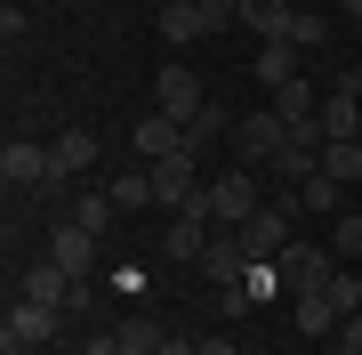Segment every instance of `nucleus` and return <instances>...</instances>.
<instances>
[{
	"mask_svg": "<svg viewBox=\"0 0 362 355\" xmlns=\"http://www.w3.org/2000/svg\"><path fill=\"white\" fill-rule=\"evenodd\" d=\"M274 266H282V291L298 299V291H322V283H330V275H338L346 259H338L330 242H290V250H282Z\"/></svg>",
	"mask_w": 362,
	"mask_h": 355,
	"instance_id": "39448f33",
	"label": "nucleus"
},
{
	"mask_svg": "<svg viewBox=\"0 0 362 355\" xmlns=\"http://www.w3.org/2000/svg\"><path fill=\"white\" fill-rule=\"evenodd\" d=\"M330 355H362V315H346V323L330 331Z\"/></svg>",
	"mask_w": 362,
	"mask_h": 355,
	"instance_id": "c85d7f7f",
	"label": "nucleus"
},
{
	"mask_svg": "<svg viewBox=\"0 0 362 355\" xmlns=\"http://www.w3.org/2000/svg\"><path fill=\"white\" fill-rule=\"evenodd\" d=\"M330 299H338V315H362V275H354V266L330 275Z\"/></svg>",
	"mask_w": 362,
	"mask_h": 355,
	"instance_id": "bb28decb",
	"label": "nucleus"
},
{
	"mask_svg": "<svg viewBox=\"0 0 362 355\" xmlns=\"http://www.w3.org/2000/svg\"><path fill=\"white\" fill-rule=\"evenodd\" d=\"M250 73H258L266 89H282V81H298V49H290V40H258V57H250Z\"/></svg>",
	"mask_w": 362,
	"mask_h": 355,
	"instance_id": "f3484780",
	"label": "nucleus"
},
{
	"mask_svg": "<svg viewBox=\"0 0 362 355\" xmlns=\"http://www.w3.org/2000/svg\"><path fill=\"white\" fill-rule=\"evenodd\" d=\"M354 210H362V186H354Z\"/></svg>",
	"mask_w": 362,
	"mask_h": 355,
	"instance_id": "c9c22d12",
	"label": "nucleus"
},
{
	"mask_svg": "<svg viewBox=\"0 0 362 355\" xmlns=\"http://www.w3.org/2000/svg\"><path fill=\"white\" fill-rule=\"evenodd\" d=\"M290 210H298V194H274L266 210L250 218L242 235H233V242H242V259H250V266H274V259L290 250Z\"/></svg>",
	"mask_w": 362,
	"mask_h": 355,
	"instance_id": "f03ea898",
	"label": "nucleus"
},
{
	"mask_svg": "<svg viewBox=\"0 0 362 355\" xmlns=\"http://www.w3.org/2000/svg\"><path fill=\"white\" fill-rule=\"evenodd\" d=\"M218 137H226V113H218V106L185 121V154H194V162H202V154H209V145H218Z\"/></svg>",
	"mask_w": 362,
	"mask_h": 355,
	"instance_id": "5701e85b",
	"label": "nucleus"
},
{
	"mask_svg": "<svg viewBox=\"0 0 362 355\" xmlns=\"http://www.w3.org/2000/svg\"><path fill=\"white\" fill-rule=\"evenodd\" d=\"M322 178H338L354 194V186H362V137H330L322 145Z\"/></svg>",
	"mask_w": 362,
	"mask_h": 355,
	"instance_id": "a211bd4d",
	"label": "nucleus"
},
{
	"mask_svg": "<svg viewBox=\"0 0 362 355\" xmlns=\"http://www.w3.org/2000/svg\"><path fill=\"white\" fill-rule=\"evenodd\" d=\"M274 113L282 121H314L322 113V89H314V81H282V89H274Z\"/></svg>",
	"mask_w": 362,
	"mask_h": 355,
	"instance_id": "aec40b11",
	"label": "nucleus"
},
{
	"mask_svg": "<svg viewBox=\"0 0 362 355\" xmlns=\"http://www.w3.org/2000/svg\"><path fill=\"white\" fill-rule=\"evenodd\" d=\"M161 40H209V16L185 0V9H161Z\"/></svg>",
	"mask_w": 362,
	"mask_h": 355,
	"instance_id": "4be33fe9",
	"label": "nucleus"
},
{
	"mask_svg": "<svg viewBox=\"0 0 362 355\" xmlns=\"http://www.w3.org/2000/svg\"><path fill=\"white\" fill-rule=\"evenodd\" d=\"M89 250H97V235H89V226L57 218V226H49V250H40V259H57L65 275H89Z\"/></svg>",
	"mask_w": 362,
	"mask_h": 355,
	"instance_id": "9d476101",
	"label": "nucleus"
},
{
	"mask_svg": "<svg viewBox=\"0 0 362 355\" xmlns=\"http://www.w3.org/2000/svg\"><path fill=\"white\" fill-rule=\"evenodd\" d=\"M338 9H346V25H362V0H338Z\"/></svg>",
	"mask_w": 362,
	"mask_h": 355,
	"instance_id": "473e14b6",
	"label": "nucleus"
},
{
	"mask_svg": "<svg viewBox=\"0 0 362 355\" xmlns=\"http://www.w3.org/2000/svg\"><path fill=\"white\" fill-rule=\"evenodd\" d=\"M202 355H242V339H226V331H209V339H202Z\"/></svg>",
	"mask_w": 362,
	"mask_h": 355,
	"instance_id": "7c9ffc66",
	"label": "nucleus"
},
{
	"mask_svg": "<svg viewBox=\"0 0 362 355\" xmlns=\"http://www.w3.org/2000/svg\"><path fill=\"white\" fill-rule=\"evenodd\" d=\"M330 40V16L322 9H298V25H290V49H322Z\"/></svg>",
	"mask_w": 362,
	"mask_h": 355,
	"instance_id": "393cba45",
	"label": "nucleus"
},
{
	"mask_svg": "<svg viewBox=\"0 0 362 355\" xmlns=\"http://www.w3.org/2000/svg\"><path fill=\"white\" fill-rule=\"evenodd\" d=\"M153 113H169V121H194V113H209L202 73H194V65H161V81H153Z\"/></svg>",
	"mask_w": 362,
	"mask_h": 355,
	"instance_id": "423d86ee",
	"label": "nucleus"
},
{
	"mask_svg": "<svg viewBox=\"0 0 362 355\" xmlns=\"http://www.w3.org/2000/svg\"><path fill=\"white\" fill-rule=\"evenodd\" d=\"M113 339H121V355H161V339H169V331L145 315V307H129V315L113 323Z\"/></svg>",
	"mask_w": 362,
	"mask_h": 355,
	"instance_id": "dca6fc26",
	"label": "nucleus"
},
{
	"mask_svg": "<svg viewBox=\"0 0 362 355\" xmlns=\"http://www.w3.org/2000/svg\"><path fill=\"white\" fill-rule=\"evenodd\" d=\"M145 170H153V202H161V210H194V202H202V162L185 154V145L161 154V162H145Z\"/></svg>",
	"mask_w": 362,
	"mask_h": 355,
	"instance_id": "7ed1b4c3",
	"label": "nucleus"
},
{
	"mask_svg": "<svg viewBox=\"0 0 362 355\" xmlns=\"http://www.w3.org/2000/svg\"><path fill=\"white\" fill-rule=\"evenodd\" d=\"M113 210H121V202H113V186H81V202H73V226H89V235H105V226H113Z\"/></svg>",
	"mask_w": 362,
	"mask_h": 355,
	"instance_id": "6ab92c4d",
	"label": "nucleus"
},
{
	"mask_svg": "<svg viewBox=\"0 0 362 355\" xmlns=\"http://www.w3.org/2000/svg\"><path fill=\"white\" fill-rule=\"evenodd\" d=\"M0 178H8V194H49V186H57V170H49V145L8 137V154H0Z\"/></svg>",
	"mask_w": 362,
	"mask_h": 355,
	"instance_id": "0eeeda50",
	"label": "nucleus"
},
{
	"mask_svg": "<svg viewBox=\"0 0 362 355\" xmlns=\"http://www.w3.org/2000/svg\"><path fill=\"white\" fill-rule=\"evenodd\" d=\"M153 9H185V0H153Z\"/></svg>",
	"mask_w": 362,
	"mask_h": 355,
	"instance_id": "f704fd0d",
	"label": "nucleus"
},
{
	"mask_svg": "<svg viewBox=\"0 0 362 355\" xmlns=\"http://www.w3.org/2000/svg\"><path fill=\"white\" fill-rule=\"evenodd\" d=\"M49 170H57V186H89V170H97V130H65L49 145Z\"/></svg>",
	"mask_w": 362,
	"mask_h": 355,
	"instance_id": "6e6552de",
	"label": "nucleus"
},
{
	"mask_svg": "<svg viewBox=\"0 0 362 355\" xmlns=\"http://www.w3.org/2000/svg\"><path fill=\"white\" fill-rule=\"evenodd\" d=\"M330 250H338V259H362V210H346V218H330Z\"/></svg>",
	"mask_w": 362,
	"mask_h": 355,
	"instance_id": "b1692460",
	"label": "nucleus"
},
{
	"mask_svg": "<svg viewBox=\"0 0 362 355\" xmlns=\"http://www.w3.org/2000/svg\"><path fill=\"white\" fill-rule=\"evenodd\" d=\"M282 145H290V121L282 113H242V121H233V154H242V170H266V162L274 154H282Z\"/></svg>",
	"mask_w": 362,
	"mask_h": 355,
	"instance_id": "20e7f679",
	"label": "nucleus"
},
{
	"mask_svg": "<svg viewBox=\"0 0 362 355\" xmlns=\"http://www.w3.org/2000/svg\"><path fill=\"white\" fill-rule=\"evenodd\" d=\"M73 291H81V275H65L57 259H40V266H25V299H40V307H57L65 315L73 307Z\"/></svg>",
	"mask_w": 362,
	"mask_h": 355,
	"instance_id": "9b49d317",
	"label": "nucleus"
},
{
	"mask_svg": "<svg viewBox=\"0 0 362 355\" xmlns=\"http://www.w3.org/2000/svg\"><path fill=\"white\" fill-rule=\"evenodd\" d=\"M338 323H346V315H338L330 283H322V291H298V331H306V339H330Z\"/></svg>",
	"mask_w": 362,
	"mask_h": 355,
	"instance_id": "2eb2a0df",
	"label": "nucleus"
},
{
	"mask_svg": "<svg viewBox=\"0 0 362 355\" xmlns=\"http://www.w3.org/2000/svg\"><path fill=\"white\" fill-rule=\"evenodd\" d=\"M322 137H362V97L338 81V89H322Z\"/></svg>",
	"mask_w": 362,
	"mask_h": 355,
	"instance_id": "4468645a",
	"label": "nucleus"
},
{
	"mask_svg": "<svg viewBox=\"0 0 362 355\" xmlns=\"http://www.w3.org/2000/svg\"><path fill=\"white\" fill-rule=\"evenodd\" d=\"M338 194H346V186H338V178H322V170H314L306 186H298V210H314V218H338Z\"/></svg>",
	"mask_w": 362,
	"mask_h": 355,
	"instance_id": "412c9836",
	"label": "nucleus"
},
{
	"mask_svg": "<svg viewBox=\"0 0 362 355\" xmlns=\"http://www.w3.org/2000/svg\"><path fill=\"white\" fill-rule=\"evenodd\" d=\"M0 355H33V347H8V339H0Z\"/></svg>",
	"mask_w": 362,
	"mask_h": 355,
	"instance_id": "72a5a7b5",
	"label": "nucleus"
},
{
	"mask_svg": "<svg viewBox=\"0 0 362 355\" xmlns=\"http://www.w3.org/2000/svg\"><path fill=\"white\" fill-rule=\"evenodd\" d=\"M185 145V121H169V113H137V162H161V154H177Z\"/></svg>",
	"mask_w": 362,
	"mask_h": 355,
	"instance_id": "ddd939ff",
	"label": "nucleus"
},
{
	"mask_svg": "<svg viewBox=\"0 0 362 355\" xmlns=\"http://www.w3.org/2000/svg\"><path fill=\"white\" fill-rule=\"evenodd\" d=\"M242 25L258 33V40H290V25H298V0H242Z\"/></svg>",
	"mask_w": 362,
	"mask_h": 355,
	"instance_id": "f8f14e48",
	"label": "nucleus"
},
{
	"mask_svg": "<svg viewBox=\"0 0 362 355\" xmlns=\"http://www.w3.org/2000/svg\"><path fill=\"white\" fill-rule=\"evenodd\" d=\"M202 210H209V226H218V235H242V226L266 210V194H258V170H218V178L202 186Z\"/></svg>",
	"mask_w": 362,
	"mask_h": 355,
	"instance_id": "f257e3e1",
	"label": "nucleus"
},
{
	"mask_svg": "<svg viewBox=\"0 0 362 355\" xmlns=\"http://www.w3.org/2000/svg\"><path fill=\"white\" fill-rule=\"evenodd\" d=\"M57 323H65L57 307H40V299H16V307H8V323H0V339H8V347H40Z\"/></svg>",
	"mask_w": 362,
	"mask_h": 355,
	"instance_id": "1a4fd4ad",
	"label": "nucleus"
},
{
	"mask_svg": "<svg viewBox=\"0 0 362 355\" xmlns=\"http://www.w3.org/2000/svg\"><path fill=\"white\" fill-rule=\"evenodd\" d=\"M194 9L209 16V33H226V25H242V0H194Z\"/></svg>",
	"mask_w": 362,
	"mask_h": 355,
	"instance_id": "cd10ccee",
	"label": "nucleus"
},
{
	"mask_svg": "<svg viewBox=\"0 0 362 355\" xmlns=\"http://www.w3.org/2000/svg\"><path fill=\"white\" fill-rule=\"evenodd\" d=\"M161 355H202V339H161Z\"/></svg>",
	"mask_w": 362,
	"mask_h": 355,
	"instance_id": "2f4dec72",
	"label": "nucleus"
},
{
	"mask_svg": "<svg viewBox=\"0 0 362 355\" xmlns=\"http://www.w3.org/2000/svg\"><path fill=\"white\" fill-rule=\"evenodd\" d=\"M81 355H121V339H113V331H97V339H81Z\"/></svg>",
	"mask_w": 362,
	"mask_h": 355,
	"instance_id": "c756f323",
	"label": "nucleus"
},
{
	"mask_svg": "<svg viewBox=\"0 0 362 355\" xmlns=\"http://www.w3.org/2000/svg\"><path fill=\"white\" fill-rule=\"evenodd\" d=\"M113 202H121V210H145V202H153V170H129V178H113Z\"/></svg>",
	"mask_w": 362,
	"mask_h": 355,
	"instance_id": "a878e982",
	"label": "nucleus"
}]
</instances>
